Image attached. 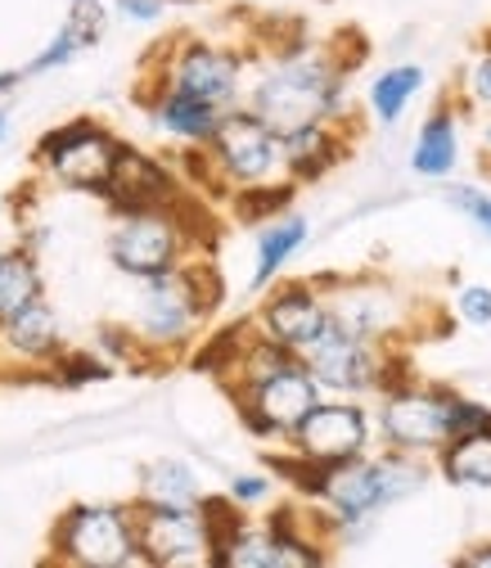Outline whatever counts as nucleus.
I'll use <instances>...</instances> for the list:
<instances>
[{"label":"nucleus","instance_id":"1","mask_svg":"<svg viewBox=\"0 0 491 568\" xmlns=\"http://www.w3.org/2000/svg\"><path fill=\"white\" fill-rule=\"evenodd\" d=\"M342 78H347V68H338L325 54H307V50L279 54L253 87L248 109L275 135H289L311 122H334L342 109V91H347Z\"/></svg>","mask_w":491,"mask_h":568},{"label":"nucleus","instance_id":"2","mask_svg":"<svg viewBox=\"0 0 491 568\" xmlns=\"http://www.w3.org/2000/svg\"><path fill=\"white\" fill-rule=\"evenodd\" d=\"M222 298H226V284L217 280L213 262H181L163 275L140 280L135 334L150 352L185 347L190 334L222 307Z\"/></svg>","mask_w":491,"mask_h":568},{"label":"nucleus","instance_id":"3","mask_svg":"<svg viewBox=\"0 0 491 568\" xmlns=\"http://www.w3.org/2000/svg\"><path fill=\"white\" fill-rule=\"evenodd\" d=\"M419 487H424V469L410 465L401 452L379 456V460H366V452H361L352 460H338L325 469V487L316 501H325L338 524H361V519L397 506L401 496H410Z\"/></svg>","mask_w":491,"mask_h":568},{"label":"nucleus","instance_id":"4","mask_svg":"<svg viewBox=\"0 0 491 568\" xmlns=\"http://www.w3.org/2000/svg\"><path fill=\"white\" fill-rule=\"evenodd\" d=\"M50 550L68 568H126L135 559V532H131V506H73L63 510Z\"/></svg>","mask_w":491,"mask_h":568},{"label":"nucleus","instance_id":"5","mask_svg":"<svg viewBox=\"0 0 491 568\" xmlns=\"http://www.w3.org/2000/svg\"><path fill=\"white\" fill-rule=\"evenodd\" d=\"M185 253H190V231H185V217H181V203L122 212L113 235H109V262L131 280L163 275V271L181 266Z\"/></svg>","mask_w":491,"mask_h":568},{"label":"nucleus","instance_id":"6","mask_svg":"<svg viewBox=\"0 0 491 568\" xmlns=\"http://www.w3.org/2000/svg\"><path fill=\"white\" fill-rule=\"evenodd\" d=\"M117 145L122 140L113 131H104L100 122L91 118H73L54 131H45L37 140L32 159L68 190H86V194H104L109 185V172H113V159H117Z\"/></svg>","mask_w":491,"mask_h":568},{"label":"nucleus","instance_id":"7","mask_svg":"<svg viewBox=\"0 0 491 568\" xmlns=\"http://www.w3.org/2000/svg\"><path fill=\"white\" fill-rule=\"evenodd\" d=\"M207 159L222 172L226 185H262L275 172H285V150L279 135L253 113V109H226L217 131L207 135Z\"/></svg>","mask_w":491,"mask_h":568},{"label":"nucleus","instance_id":"8","mask_svg":"<svg viewBox=\"0 0 491 568\" xmlns=\"http://www.w3.org/2000/svg\"><path fill=\"white\" fill-rule=\"evenodd\" d=\"M307 375L320 384V393H366L379 388V371H383V352L375 338H361L347 329L334 312L325 316L320 334L298 352Z\"/></svg>","mask_w":491,"mask_h":568},{"label":"nucleus","instance_id":"9","mask_svg":"<svg viewBox=\"0 0 491 568\" xmlns=\"http://www.w3.org/2000/svg\"><path fill=\"white\" fill-rule=\"evenodd\" d=\"M158 87L185 91L194 100H207L217 109H235L239 87H244V54L231 45H213V41H181L176 50H163V78Z\"/></svg>","mask_w":491,"mask_h":568},{"label":"nucleus","instance_id":"10","mask_svg":"<svg viewBox=\"0 0 491 568\" xmlns=\"http://www.w3.org/2000/svg\"><path fill=\"white\" fill-rule=\"evenodd\" d=\"M316 402H320V384L307 375L303 362L235 393L244 429L257 434V438H289Z\"/></svg>","mask_w":491,"mask_h":568},{"label":"nucleus","instance_id":"11","mask_svg":"<svg viewBox=\"0 0 491 568\" xmlns=\"http://www.w3.org/2000/svg\"><path fill=\"white\" fill-rule=\"evenodd\" d=\"M131 532H135V559L150 568H181V564H207V528L198 506H131Z\"/></svg>","mask_w":491,"mask_h":568},{"label":"nucleus","instance_id":"12","mask_svg":"<svg viewBox=\"0 0 491 568\" xmlns=\"http://www.w3.org/2000/svg\"><path fill=\"white\" fill-rule=\"evenodd\" d=\"M294 452H303L307 460L320 465H338V460H352L366 452L370 443V424L361 406H347V402H316L303 424L289 434Z\"/></svg>","mask_w":491,"mask_h":568},{"label":"nucleus","instance_id":"13","mask_svg":"<svg viewBox=\"0 0 491 568\" xmlns=\"http://www.w3.org/2000/svg\"><path fill=\"white\" fill-rule=\"evenodd\" d=\"M100 199L122 217V212H145V207L181 203V185L163 168V159H154L145 150H131V145H117V159H113V172H109V185H104Z\"/></svg>","mask_w":491,"mask_h":568},{"label":"nucleus","instance_id":"14","mask_svg":"<svg viewBox=\"0 0 491 568\" xmlns=\"http://www.w3.org/2000/svg\"><path fill=\"white\" fill-rule=\"evenodd\" d=\"M447 406H451V393H419V388L388 393V406H383L388 443L397 452H442L451 443Z\"/></svg>","mask_w":491,"mask_h":568},{"label":"nucleus","instance_id":"15","mask_svg":"<svg viewBox=\"0 0 491 568\" xmlns=\"http://www.w3.org/2000/svg\"><path fill=\"white\" fill-rule=\"evenodd\" d=\"M325 316H329V303L316 294V284L298 280V284H285V290H275V294L262 303L257 329H262L266 338H275V343H285L289 352H303V347L320 334Z\"/></svg>","mask_w":491,"mask_h":568},{"label":"nucleus","instance_id":"16","mask_svg":"<svg viewBox=\"0 0 491 568\" xmlns=\"http://www.w3.org/2000/svg\"><path fill=\"white\" fill-rule=\"evenodd\" d=\"M104 28H109L104 0H73V6H68L63 28H59L54 41L23 68V78H41V73H54V68H63V63H73L82 50H91V45L104 41Z\"/></svg>","mask_w":491,"mask_h":568},{"label":"nucleus","instance_id":"17","mask_svg":"<svg viewBox=\"0 0 491 568\" xmlns=\"http://www.w3.org/2000/svg\"><path fill=\"white\" fill-rule=\"evenodd\" d=\"M0 347H6L10 357H19V362L50 366L59 352H63V325H59L54 307L45 298H37L19 316H10L6 325H0Z\"/></svg>","mask_w":491,"mask_h":568},{"label":"nucleus","instance_id":"18","mask_svg":"<svg viewBox=\"0 0 491 568\" xmlns=\"http://www.w3.org/2000/svg\"><path fill=\"white\" fill-rule=\"evenodd\" d=\"M150 113L158 118V126L176 140H185V145H207V135L217 131L222 113L217 104H207V100H194L185 91H172V87H158L150 95Z\"/></svg>","mask_w":491,"mask_h":568},{"label":"nucleus","instance_id":"19","mask_svg":"<svg viewBox=\"0 0 491 568\" xmlns=\"http://www.w3.org/2000/svg\"><path fill=\"white\" fill-rule=\"evenodd\" d=\"M279 150H285L289 181H316V176H325L342 159L334 122H311V126H298L289 135H279Z\"/></svg>","mask_w":491,"mask_h":568},{"label":"nucleus","instance_id":"20","mask_svg":"<svg viewBox=\"0 0 491 568\" xmlns=\"http://www.w3.org/2000/svg\"><path fill=\"white\" fill-rule=\"evenodd\" d=\"M145 506H176V510H194L203 501V483L185 460H154L140 474V496Z\"/></svg>","mask_w":491,"mask_h":568},{"label":"nucleus","instance_id":"21","mask_svg":"<svg viewBox=\"0 0 491 568\" xmlns=\"http://www.w3.org/2000/svg\"><path fill=\"white\" fill-rule=\"evenodd\" d=\"M329 312L352 329V334H361V338H388L392 329H397V321H401V312H397V303L383 294V290H338V303H329Z\"/></svg>","mask_w":491,"mask_h":568},{"label":"nucleus","instance_id":"22","mask_svg":"<svg viewBox=\"0 0 491 568\" xmlns=\"http://www.w3.org/2000/svg\"><path fill=\"white\" fill-rule=\"evenodd\" d=\"M307 217H270L266 231L257 235V266H253V280H248V290L262 294L266 284L285 271V262L307 244Z\"/></svg>","mask_w":491,"mask_h":568},{"label":"nucleus","instance_id":"23","mask_svg":"<svg viewBox=\"0 0 491 568\" xmlns=\"http://www.w3.org/2000/svg\"><path fill=\"white\" fill-rule=\"evenodd\" d=\"M45 298V275L37 266L32 248H6L0 253V325Z\"/></svg>","mask_w":491,"mask_h":568},{"label":"nucleus","instance_id":"24","mask_svg":"<svg viewBox=\"0 0 491 568\" xmlns=\"http://www.w3.org/2000/svg\"><path fill=\"white\" fill-rule=\"evenodd\" d=\"M456 150H460V135H456V118L447 109H438L424 126H419V140H415V154H410V168L419 176H447L456 168Z\"/></svg>","mask_w":491,"mask_h":568},{"label":"nucleus","instance_id":"25","mask_svg":"<svg viewBox=\"0 0 491 568\" xmlns=\"http://www.w3.org/2000/svg\"><path fill=\"white\" fill-rule=\"evenodd\" d=\"M442 474L460 487H491V429L451 438L442 447Z\"/></svg>","mask_w":491,"mask_h":568},{"label":"nucleus","instance_id":"26","mask_svg":"<svg viewBox=\"0 0 491 568\" xmlns=\"http://www.w3.org/2000/svg\"><path fill=\"white\" fill-rule=\"evenodd\" d=\"M419 87H424V68H415V63H397L388 68V73H379V82L370 87V109L379 122H397L401 109L419 95Z\"/></svg>","mask_w":491,"mask_h":568},{"label":"nucleus","instance_id":"27","mask_svg":"<svg viewBox=\"0 0 491 568\" xmlns=\"http://www.w3.org/2000/svg\"><path fill=\"white\" fill-rule=\"evenodd\" d=\"M294 185L298 181H279V185H270V181H262V185H239L235 190V217L239 222H270V217H279L289 203H294Z\"/></svg>","mask_w":491,"mask_h":568},{"label":"nucleus","instance_id":"28","mask_svg":"<svg viewBox=\"0 0 491 568\" xmlns=\"http://www.w3.org/2000/svg\"><path fill=\"white\" fill-rule=\"evenodd\" d=\"M50 366H54V379H59V384H68V388L100 384V379H109V375H113V366H109V362H100V357H91V352H59V357H54Z\"/></svg>","mask_w":491,"mask_h":568},{"label":"nucleus","instance_id":"29","mask_svg":"<svg viewBox=\"0 0 491 568\" xmlns=\"http://www.w3.org/2000/svg\"><path fill=\"white\" fill-rule=\"evenodd\" d=\"M447 429H451V438L482 434V429H491V410H487V406H478V402L451 397V406H447Z\"/></svg>","mask_w":491,"mask_h":568},{"label":"nucleus","instance_id":"30","mask_svg":"<svg viewBox=\"0 0 491 568\" xmlns=\"http://www.w3.org/2000/svg\"><path fill=\"white\" fill-rule=\"evenodd\" d=\"M451 203L460 207V212H469V217L478 222V231L491 240V194L487 190H473V185H460V190H451Z\"/></svg>","mask_w":491,"mask_h":568},{"label":"nucleus","instance_id":"31","mask_svg":"<svg viewBox=\"0 0 491 568\" xmlns=\"http://www.w3.org/2000/svg\"><path fill=\"white\" fill-rule=\"evenodd\" d=\"M226 496L248 510V506H257V501H266V496H270V478L266 474H235L231 487H226Z\"/></svg>","mask_w":491,"mask_h":568},{"label":"nucleus","instance_id":"32","mask_svg":"<svg viewBox=\"0 0 491 568\" xmlns=\"http://www.w3.org/2000/svg\"><path fill=\"white\" fill-rule=\"evenodd\" d=\"M460 316L469 325H491V290H482V284H469V290L460 294Z\"/></svg>","mask_w":491,"mask_h":568},{"label":"nucleus","instance_id":"33","mask_svg":"<svg viewBox=\"0 0 491 568\" xmlns=\"http://www.w3.org/2000/svg\"><path fill=\"white\" fill-rule=\"evenodd\" d=\"M113 10L131 23H158L163 10H167V0H113Z\"/></svg>","mask_w":491,"mask_h":568},{"label":"nucleus","instance_id":"34","mask_svg":"<svg viewBox=\"0 0 491 568\" xmlns=\"http://www.w3.org/2000/svg\"><path fill=\"white\" fill-rule=\"evenodd\" d=\"M469 91L478 104H491V50L473 63V73H469Z\"/></svg>","mask_w":491,"mask_h":568},{"label":"nucleus","instance_id":"35","mask_svg":"<svg viewBox=\"0 0 491 568\" xmlns=\"http://www.w3.org/2000/svg\"><path fill=\"white\" fill-rule=\"evenodd\" d=\"M456 564H460V568H491V546H478V550L460 555Z\"/></svg>","mask_w":491,"mask_h":568},{"label":"nucleus","instance_id":"36","mask_svg":"<svg viewBox=\"0 0 491 568\" xmlns=\"http://www.w3.org/2000/svg\"><path fill=\"white\" fill-rule=\"evenodd\" d=\"M19 82H23V68H14V73H0V100L14 95V91H19Z\"/></svg>","mask_w":491,"mask_h":568},{"label":"nucleus","instance_id":"37","mask_svg":"<svg viewBox=\"0 0 491 568\" xmlns=\"http://www.w3.org/2000/svg\"><path fill=\"white\" fill-rule=\"evenodd\" d=\"M6 135H10V109L0 104V145H6Z\"/></svg>","mask_w":491,"mask_h":568},{"label":"nucleus","instance_id":"38","mask_svg":"<svg viewBox=\"0 0 491 568\" xmlns=\"http://www.w3.org/2000/svg\"><path fill=\"white\" fill-rule=\"evenodd\" d=\"M487 145H491V126H487Z\"/></svg>","mask_w":491,"mask_h":568}]
</instances>
